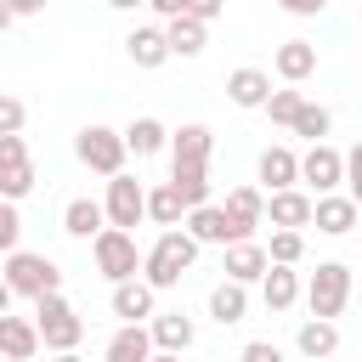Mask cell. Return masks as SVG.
<instances>
[{
  "label": "cell",
  "instance_id": "1",
  "mask_svg": "<svg viewBox=\"0 0 362 362\" xmlns=\"http://www.w3.org/2000/svg\"><path fill=\"white\" fill-rule=\"evenodd\" d=\"M192 260H198V243L175 226V232H158V243L147 249V260H141V283L153 288V294H164V288H175L187 272H192Z\"/></svg>",
  "mask_w": 362,
  "mask_h": 362
},
{
  "label": "cell",
  "instance_id": "2",
  "mask_svg": "<svg viewBox=\"0 0 362 362\" xmlns=\"http://www.w3.org/2000/svg\"><path fill=\"white\" fill-rule=\"evenodd\" d=\"M6 288L11 294H28V300H45V294H62V266L51 255H34V249H17L6 255Z\"/></svg>",
  "mask_w": 362,
  "mask_h": 362
},
{
  "label": "cell",
  "instance_id": "3",
  "mask_svg": "<svg viewBox=\"0 0 362 362\" xmlns=\"http://www.w3.org/2000/svg\"><path fill=\"white\" fill-rule=\"evenodd\" d=\"M34 328H40V345H45V351H57V356H68V351L85 339V317H79L62 294L34 300Z\"/></svg>",
  "mask_w": 362,
  "mask_h": 362
},
{
  "label": "cell",
  "instance_id": "4",
  "mask_svg": "<svg viewBox=\"0 0 362 362\" xmlns=\"http://www.w3.org/2000/svg\"><path fill=\"white\" fill-rule=\"evenodd\" d=\"M305 305L317 322H334L345 305H351V266L345 260H322L311 277H305Z\"/></svg>",
  "mask_w": 362,
  "mask_h": 362
},
{
  "label": "cell",
  "instance_id": "5",
  "mask_svg": "<svg viewBox=\"0 0 362 362\" xmlns=\"http://www.w3.org/2000/svg\"><path fill=\"white\" fill-rule=\"evenodd\" d=\"M74 153H79V164L85 170H96V175H124V158H130V147H124V130H107V124H85L79 136H74Z\"/></svg>",
  "mask_w": 362,
  "mask_h": 362
},
{
  "label": "cell",
  "instance_id": "6",
  "mask_svg": "<svg viewBox=\"0 0 362 362\" xmlns=\"http://www.w3.org/2000/svg\"><path fill=\"white\" fill-rule=\"evenodd\" d=\"M90 260H96V272L119 288V283H130L136 272H141V260H147V249H136V232H119V226H107L96 243H90Z\"/></svg>",
  "mask_w": 362,
  "mask_h": 362
},
{
  "label": "cell",
  "instance_id": "7",
  "mask_svg": "<svg viewBox=\"0 0 362 362\" xmlns=\"http://www.w3.org/2000/svg\"><path fill=\"white\" fill-rule=\"evenodd\" d=\"M102 209H107V226L130 232V226H141V221H147V187H141L136 175H113V181H107Z\"/></svg>",
  "mask_w": 362,
  "mask_h": 362
},
{
  "label": "cell",
  "instance_id": "8",
  "mask_svg": "<svg viewBox=\"0 0 362 362\" xmlns=\"http://www.w3.org/2000/svg\"><path fill=\"white\" fill-rule=\"evenodd\" d=\"M300 181H305L317 198H328V192L345 181V153L328 147V141H322V147H305V153H300Z\"/></svg>",
  "mask_w": 362,
  "mask_h": 362
},
{
  "label": "cell",
  "instance_id": "9",
  "mask_svg": "<svg viewBox=\"0 0 362 362\" xmlns=\"http://www.w3.org/2000/svg\"><path fill=\"white\" fill-rule=\"evenodd\" d=\"M153 305H158V294H153L141 277H130V283L113 288V317H119V328H147V322L158 317Z\"/></svg>",
  "mask_w": 362,
  "mask_h": 362
},
{
  "label": "cell",
  "instance_id": "10",
  "mask_svg": "<svg viewBox=\"0 0 362 362\" xmlns=\"http://www.w3.org/2000/svg\"><path fill=\"white\" fill-rule=\"evenodd\" d=\"M221 209H226V221H232L238 243H249V238H255V226L266 221V192H260V187H232Z\"/></svg>",
  "mask_w": 362,
  "mask_h": 362
},
{
  "label": "cell",
  "instance_id": "11",
  "mask_svg": "<svg viewBox=\"0 0 362 362\" xmlns=\"http://www.w3.org/2000/svg\"><path fill=\"white\" fill-rule=\"evenodd\" d=\"M311 209H317V198H311V192H300V187H288V192H272V198H266L272 232H305V226H311Z\"/></svg>",
  "mask_w": 362,
  "mask_h": 362
},
{
  "label": "cell",
  "instance_id": "12",
  "mask_svg": "<svg viewBox=\"0 0 362 362\" xmlns=\"http://www.w3.org/2000/svg\"><path fill=\"white\" fill-rule=\"evenodd\" d=\"M221 272H226V283H260L266 272H272V260H266V243H232V249H221Z\"/></svg>",
  "mask_w": 362,
  "mask_h": 362
},
{
  "label": "cell",
  "instance_id": "13",
  "mask_svg": "<svg viewBox=\"0 0 362 362\" xmlns=\"http://www.w3.org/2000/svg\"><path fill=\"white\" fill-rule=\"evenodd\" d=\"M147 334H153V351H164V356H181V351L198 339V322H192L187 311H158V317L147 322Z\"/></svg>",
  "mask_w": 362,
  "mask_h": 362
},
{
  "label": "cell",
  "instance_id": "14",
  "mask_svg": "<svg viewBox=\"0 0 362 362\" xmlns=\"http://www.w3.org/2000/svg\"><path fill=\"white\" fill-rule=\"evenodd\" d=\"M181 232H187L198 249H204V243H221V249H232V243H238V232H232V221H226V209H221V204H204V209H192Z\"/></svg>",
  "mask_w": 362,
  "mask_h": 362
},
{
  "label": "cell",
  "instance_id": "15",
  "mask_svg": "<svg viewBox=\"0 0 362 362\" xmlns=\"http://www.w3.org/2000/svg\"><path fill=\"white\" fill-rule=\"evenodd\" d=\"M124 51H130V62L147 68V74L170 62V40H164V28H153V23H136V28L124 34Z\"/></svg>",
  "mask_w": 362,
  "mask_h": 362
},
{
  "label": "cell",
  "instance_id": "16",
  "mask_svg": "<svg viewBox=\"0 0 362 362\" xmlns=\"http://www.w3.org/2000/svg\"><path fill=\"white\" fill-rule=\"evenodd\" d=\"M260 187H266V198L300 187V153L294 147H266L260 153Z\"/></svg>",
  "mask_w": 362,
  "mask_h": 362
},
{
  "label": "cell",
  "instance_id": "17",
  "mask_svg": "<svg viewBox=\"0 0 362 362\" xmlns=\"http://www.w3.org/2000/svg\"><path fill=\"white\" fill-rule=\"evenodd\" d=\"M272 68H277V79L305 85V79L317 74V45H311V40H283V45H277V57H272Z\"/></svg>",
  "mask_w": 362,
  "mask_h": 362
},
{
  "label": "cell",
  "instance_id": "18",
  "mask_svg": "<svg viewBox=\"0 0 362 362\" xmlns=\"http://www.w3.org/2000/svg\"><path fill=\"white\" fill-rule=\"evenodd\" d=\"M209 153H215V130L209 124L170 130V164H209Z\"/></svg>",
  "mask_w": 362,
  "mask_h": 362
},
{
  "label": "cell",
  "instance_id": "19",
  "mask_svg": "<svg viewBox=\"0 0 362 362\" xmlns=\"http://www.w3.org/2000/svg\"><path fill=\"white\" fill-rule=\"evenodd\" d=\"M356 204L345 198V192H328V198H317V209H311V226L322 232V238H345L351 226H356Z\"/></svg>",
  "mask_w": 362,
  "mask_h": 362
},
{
  "label": "cell",
  "instance_id": "20",
  "mask_svg": "<svg viewBox=\"0 0 362 362\" xmlns=\"http://www.w3.org/2000/svg\"><path fill=\"white\" fill-rule=\"evenodd\" d=\"M34 351H40L34 317H0V356L6 362H34Z\"/></svg>",
  "mask_w": 362,
  "mask_h": 362
},
{
  "label": "cell",
  "instance_id": "21",
  "mask_svg": "<svg viewBox=\"0 0 362 362\" xmlns=\"http://www.w3.org/2000/svg\"><path fill=\"white\" fill-rule=\"evenodd\" d=\"M226 96H232V107H266V102H272V74H260V68H232V74H226Z\"/></svg>",
  "mask_w": 362,
  "mask_h": 362
},
{
  "label": "cell",
  "instance_id": "22",
  "mask_svg": "<svg viewBox=\"0 0 362 362\" xmlns=\"http://www.w3.org/2000/svg\"><path fill=\"white\" fill-rule=\"evenodd\" d=\"M62 232L68 238H102L107 232V209L96 204V198H68V209H62Z\"/></svg>",
  "mask_w": 362,
  "mask_h": 362
},
{
  "label": "cell",
  "instance_id": "23",
  "mask_svg": "<svg viewBox=\"0 0 362 362\" xmlns=\"http://www.w3.org/2000/svg\"><path fill=\"white\" fill-rule=\"evenodd\" d=\"M170 187L181 192L187 215L204 209V204H209V164H170Z\"/></svg>",
  "mask_w": 362,
  "mask_h": 362
},
{
  "label": "cell",
  "instance_id": "24",
  "mask_svg": "<svg viewBox=\"0 0 362 362\" xmlns=\"http://www.w3.org/2000/svg\"><path fill=\"white\" fill-rule=\"evenodd\" d=\"M300 294H305V288H300V272H294V266H272V272L260 277V300H266V311H288Z\"/></svg>",
  "mask_w": 362,
  "mask_h": 362
},
{
  "label": "cell",
  "instance_id": "25",
  "mask_svg": "<svg viewBox=\"0 0 362 362\" xmlns=\"http://www.w3.org/2000/svg\"><path fill=\"white\" fill-rule=\"evenodd\" d=\"M209 317H215L221 328L243 322V317H249V288H243V283H226V277H221V283L209 288Z\"/></svg>",
  "mask_w": 362,
  "mask_h": 362
},
{
  "label": "cell",
  "instance_id": "26",
  "mask_svg": "<svg viewBox=\"0 0 362 362\" xmlns=\"http://www.w3.org/2000/svg\"><path fill=\"white\" fill-rule=\"evenodd\" d=\"M124 147H130L136 158H153V153H164V147H170V130H164L153 113H141V119H130V124H124Z\"/></svg>",
  "mask_w": 362,
  "mask_h": 362
},
{
  "label": "cell",
  "instance_id": "27",
  "mask_svg": "<svg viewBox=\"0 0 362 362\" xmlns=\"http://www.w3.org/2000/svg\"><path fill=\"white\" fill-rule=\"evenodd\" d=\"M294 345H300V356H311V362H328V356L339 351V328H334V322H317V317H305V322H300V334H294Z\"/></svg>",
  "mask_w": 362,
  "mask_h": 362
},
{
  "label": "cell",
  "instance_id": "28",
  "mask_svg": "<svg viewBox=\"0 0 362 362\" xmlns=\"http://www.w3.org/2000/svg\"><path fill=\"white\" fill-rule=\"evenodd\" d=\"M102 362H153V334L147 328H113Z\"/></svg>",
  "mask_w": 362,
  "mask_h": 362
},
{
  "label": "cell",
  "instance_id": "29",
  "mask_svg": "<svg viewBox=\"0 0 362 362\" xmlns=\"http://www.w3.org/2000/svg\"><path fill=\"white\" fill-rule=\"evenodd\" d=\"M147 221H158L164 232H175V226H187V204H181V192H175L170 181L147 192Z\"/></svg>",
  "mask_w": 362,
  "mask_h": 362
},
{
  "label": "cell",
  "instance_id": "30",
  "mask_svg": "<svg viewBox=\"0 0 362 362\" xmlns=\"http://www.w3.org/2000/svg\"><path fill=\"white\" fill-rule=\"evenodd\" d=\"M164 40H170V57H198L209 34H204V23L181 17V23H164Z\"/></svg>",
  "mask_w": 362,
  "mask_h": 362
},
{
  "label": "cell",
  "instance_id": "31",
  "mask_svg": "<svg viewBox=\"0 0 362 362\" xmlns=\"http://www.w3.org/2000/svg\"><path fill=\"white\" fill-rule=\"evenodd\" d=\"M328 130H334V113H328L322 102H305V107H300V119H294V136H305L311 147H322V136H328Z\"/></svg>",
  "mask_w": 362,
  "mask_h": 362
},
{
  "label": "cell",
  "instance_id": "32",
  "mask_svg": "<svg viewBox=\"0 0 362 362\" xmlns=\"http://www.w3.org/2000/svg\"><path fill=\"white\" fill-rule=\"evenodd\" d=\"M300 255H305V232H272V243H266L272 266H300Z\"/></svg>",
  "mask_w": 362,
  "mask_h": 362
},
{
  "label": "cell",
  "instance_id": "33",
  "mask_svg": "<svg viewBox=\"0 0 362 362\" xmlns=\"http://www.w3.org/2000/svg\"><path fill=\"white\" fill-rule=\"evenodd\" d=\"M34 181H40V175H34V158H28V164H17V170H0V198H6V204H17V198H28V192H34Z\"/></svg>",
  "mask_w": 362,
  "mask_h": 362
},
{
  "label": "cell",
  "instance_id": "34",
  "mask_svg": "<svg viewBox=\"0 0 362 362\" xmlns=\"http://www.w3.org/2000/svg\"><path fill=\"white\" fill-rule=\"evenodd\" d=\"M300 107H305V96L288 85V90H272V102H266V113H272V124H288L294 130V119H300Z\"/></svg>",
  "mask_w": 362,
  "mask_h": 362
},
{
  "label": "cell",
  "instance_id": "35",
  "mask_svg": "<svg viewBox=\"0 0 362 362\" xmlns=\"http://www.w3.org/2000/svg\"><path fill=\"white\" fill-rule=\"evenodd\" d=\"M17 249H23V215H17V204L0 198V255H17Z\"/></svg>",
  "mask_w": 362,
  "mask_h": 362
},
{
  "label": "cell",
  "instance_id": "36",
  "mask_svg": "<svg viewBox=\"0 0 362 362\" xmlns=\"http://www.w3.org/2000/svg\"><path fill=\"white\" fill-rule=\"evenodd\" d=\"M345 198H351V204L362 209V141H356V147L345 153Z\"/></svg>",
  "mask_w": 362,
  "mask_h": 362
},
{
  "label": "cell",
  "instance_id": "37",
  "mask_svg": "<svg viewBox=\"0 0 362 362\" xmlns=\"http://www.w3.org/2000/svg\"><path fill=\"white\" fill-rule=\"evenodd\" d=\"M23 119H28V107L17 96H0V136H23Z\"/></svg>",
  "mask_w": 362,
  "mask_h": 362
},
{
  "label": "cell",
  "instance_id": "38",
  "mask_svg": "<svg viewBox=\"0 0 362 362\" xmlns=\"http://www.w3.org/2000/svg\"><path fill=\"white\" fill-rule=\"evenodd\" d=\"M17 164H28V141L23 136H0V170H17Z\"/></svg>",
  "mask_w": 362,
  "mask_h": 362
},
{
  "label": "cell",
  "instance_id": "39",
  "mask_svg": "<svg viewBox=\"0 0 362 362\" xmlns=\"http://www.w3.org/2000/svg\"><path fill=\"white\" fill-rule=\"evenodd\" d=\"M238 362H283V351H277V345H272V339H249V345H243V356H238Z\"/></svg>",
  "mask_w": 362,
  "mask_h": 362
},
{
  "label": "cell",
  "instance_id": "40",
  "mask_svg": "<svg viewBox=\"0 0 362 362\" xmlns=\"http://www.w3.org/2000/svg\"><path fill=\"white\" fill-rule=\"evenodd\" d=\"M187 17H192V23H204V28H209V23H215V17H221V0H192V11H187Z\"/></svg>",
  "mask_w": 362,
  "mask_h": 362
},
{
  "label": "cell",
  "instance_id": "41",
  "mask_svg": "<svg viewBox=\"0 0 362 362\" xmlns=\"http://www.w3.org/2000/svg\"><path fill=\"white\" fill-rule=\"evenodd\" d=\"M283 11H294V17H311V11H322V0H283Z\"/></svg>",
  "mask_w": 362,
  "mask_h": 362
},
{
  "label": "cell",
  "instance_id": "42",
  "mask_svg": "<svg viewBox=\"0 0 362 362\" xmlns=\"http://www.w3.org/2000/svg\"><path fill=\"white\" fill-rule=\"evenodd\" d=\"M11 300H17V294H11V288H6V277H0V317H11Z\"/></svg>",
  "mask_w": 362,
  "mask_h": 362
},
{
  "label": "cell",
  "instance_id": "43",
  "mask_svg": "<svg viewBox=\"0 0 362 362\" xmlns=\"http://www.w3.org/2000/svg\"><path fill=\"white\" fill-rule=\"evenodd\" d=\"M11 23H17V11H11V6H0V34H6Z\"/></svg>",
  "mask_w": 362,
  "mask_h": 362
},
{
  "label": "cell",
  "instance_id": "44",
  "mask_svg": "<svg viewBox=\"0 0 362 362\" xmlns=\"http://www.w3.org/2000/svg\"><path fill=\"white\" fill-rule=\"evenodd\" d=\"M51 362H85V356H79V351H68V356H51Z\"/></svg>",
  "mask_w": 362,
  "mask_h": 362
},
{
  "label": "cell",
  "instance_id": "45",
  "mask_svg": "<svg viewBox=\"0 0 362 362\" xmlns=\"http://www.w3.org/2000/svg\"><path fill=\"white\" fill-rule=\"evenodd\" d=\"M153 362H181V356H164V351H153Z\"/></svg>",
  "mask_w": 362,
  "mask_h": 362
}]
</instances>
